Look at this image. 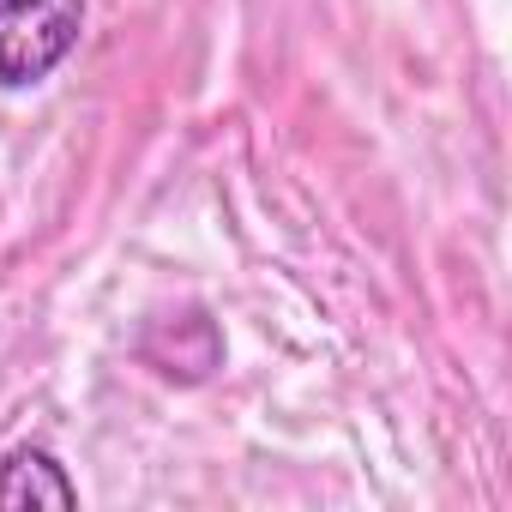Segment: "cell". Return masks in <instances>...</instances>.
I'll list each match as a JSON object with an SVG mask.
<instances>
[{
	"label": "cell",
	"instance_id": "1",
	"mask_svg": "<svg viewBox=\"0 0 512 512\" xmlns=\"http://www.w3.org/2000/svg\"><path fill=\"white\" fill-rule=\"evenodd\" d=\"M85 31V0H0V85H43Z\"/></svg>",
	"mask_w": 512,
	"mask_h": 512
},
{
	"label": "cell",
	"instance_id": "2",
	"mask_svg": "<svg viewBox=\"0 0 512 512\" xmlns=\"http://www.w3.org/2000/svg\"><path fill=\"white\" fill-rule=\"evenodd\" d=\"M25 506H55V512L79 506V488L49 446H13L0 458V512H25Z\"/></svg>",
	"mask_w": 512,
	"mask_h": 512
}]
</instances>
